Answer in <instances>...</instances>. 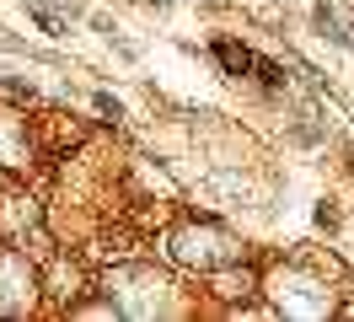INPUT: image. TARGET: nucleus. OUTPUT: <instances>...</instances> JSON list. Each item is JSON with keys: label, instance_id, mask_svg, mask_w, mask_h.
Wrapping results in <instances>:
<instances>
[{"label": "nucleus", "instance_id": "obj_1", "mask_svg": "<svg viewBox=\"0 0 354 322\" xmlns=\"http://www.w3.org/2000/svg\"><path fill=\"white\" fill-rule=\"evenodd\" d=\"M215 60H221L225 70H231V75H242V70H258V64H263V54H252L247 43H231V38H221V43H215Z\"/></svg>", "mask_w": 354, "mask_h": 322}, {"label": "nucleus", "instance_id": "obj_2", "mask_svg": "<svg viewBox=\"0 0 354 322\" xmlns=\"http://www.w3.org/2000/svg\"><path fill=\"white\" fill-rule=\"evenodd\" d=\"M317 27H322V33H328V38L338 43V48H354V38L344 33V27H338V17H333L328 6H317Z\"/></svg>", "mask_w": 354, "mask_h": 322}, {"label": "nucleus", "instance_id": "obj_3", "mask_svg": "<svg viewBox=\"0 0 354 322\" xmlns=\"http://www.w3.org/2000/svg\"><path fill=\"white\" fill-rule=\"evenodd\" d=\"M27 11H32V21H38V27H44L48 38H59V33H65V27H59V17H54V11H48V6H38V0H32V6H27Z\"/></svg>", "mask_w": 354, "mask_h": 322}, {"label": "nucleus", "instance_id": "obj_4", "mask_svg": "<svg viewBox=\"0 0 354 322\" xmlns=\"http://www.w3.org/2000/svg\"><path fill=\"white\" fill-rule=\"evenodd\" d=\"M97 113H102V118H124V107H118V97H108V91H97Z\"/></svg>", "mask_w": 354, "mask_h": 322}, {"label": "nucleus", "instance_id": "obj_5", "mask_svg": "<svg viewBox=\"0 0 354 322\" xmlns=\"http://www.w3.org/2000/svg\"><path fill=\"white\" fill-rule=\"evenodd\" d=\"M204 6H231V0H204Z\"/></svg>", "mask_w": 354, "mask_h": 322}, {"label": "nucleus", "instance_id": "obj_6", "mask_svg": "<svg viewBox=\"0 0 354 322\" xmlns=\"http://www.w3.org/2000/svg\"><path fill=\"white\" fill-rule=\"evenodd\" d=\"M151 6H172V0H151Z\"/></svg>", "mask_w": 354, "mask_h": 322}]
</instances>
